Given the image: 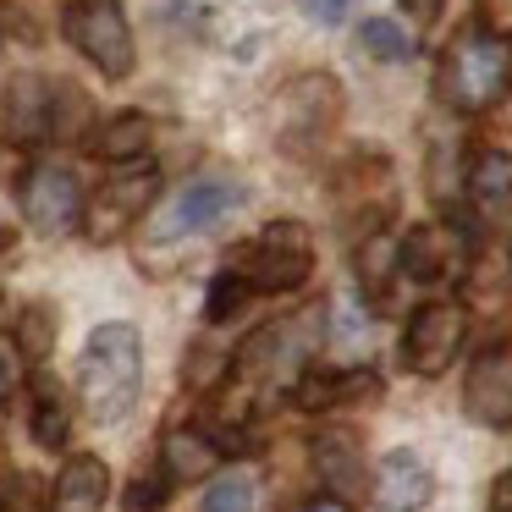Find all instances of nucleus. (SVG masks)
Masks as SVG:
<instances>
[{
    "instance_id": "29",
    "label": "nucleus",
    "mask_w": 512,
    "mask_h": 512,
    "mask_svg": "<svg viewBox=\"0 0 512 512\" xmlns=\"http://www.w3.org/2000/svg\"><path fill=\"white\" fill-rule=\"evenodd\" d=\"M441 6H446V0H402V12H408L419 28H430L435 17H441Z\"/></svg>"
},
{
    "instance_id": "27",
    "label": "nucleus",
    "mask_w": 512,
    "mask_h": 512,
    "mask_svg": "<svg viewBox=\"0 0 512 512\" xmlns=\"http://www.w3.org/2000/svg\"><path fill=\"white\" fill-rule=\"evenodd\" d=\"M303 12H309L320 28H336V23H347V12H353V0H303Z\"/></svg>"
},
{
    "instance_id": "6",
    "label": "nucleus",
    "mask_w": 512,
    "mask_h": 512,
    "mask_svg": "<svg viewBox=\"0 0 512 512\" xmlns=\"http://www.w3.org/2000/svg\"><path fill=\"white\" fill-rule=\"evenodd\" d=\"M463 342H468L463 303L430 298V303H419V309L408 314V331H402V364H408L413 375L435 380V375L452 369V358L463 353Z\"/></svg>"
},
{
    "instance_id": "18",
    "label": "nucleus",
    "mask_w": 512,
    "mask_h": 512,
    "mask_svg": "<svg viewBox=\"0 0 512 512\" xmlns=\"http://www.w3.org/2000/svg\"><path fill=\"white\" fill-rule=\"evenodd\" d=\"M314 468L336 496H358L364 490V457H358L353 435H320L314 441Z\"/></svg>"
},
{
    "instance_id": "5",
    "label": "nucleus",
    "mask_w": 512,
    "mask_h": 512,
    "mask_svg": "<svg viewBox=\"0 0 512 512\" xmlns=\"http://www.w3.org/2000/svg\"><path fill=\"white\" fill-rule=\"evenodd\" d=\"M155 193H160V166H149V160L144 166H122L83 199V237L89 243H116L155 204Z\"/></svg>"
},
{
    "instance_id": "2",
    "label": "nucleus",
    "mask_w": 512,
    "mask_h": 512,
    "mask_svg": "<svg viewBox=\"0 0 512 512\" xmlns=\"http://www.w3.org/2000/svg\"><path fill=\"white\" fill-rule=\"evenodd\" d=\"M435 89H441V100L452 105V111H463V116L490 111V105L512 89L507 34H496V28H485V23H468L463 34L446 45L441 72H435Z\"/></svg>"
},
{
    "instance_id": "22",
    "label": "nucleus",
    "mask_w": 512,
    "mask_h": 512,
    "mask_svg": "<svg viewBox=\"0 0 512 512\" xmlns=\"http://www.w3.org/2000/svg\"><path fill=\"white\" fill-rule=\"evenodd\" d=\"M358 45H364L375 61H413V50H419L391 17H369V23L358 28Z\"/></svg>"
},
{
    "instance_id": "16",
    "label": "nucleus",
    "mask_w": 512,
    "mask_h": 512,
    "mask_svg": "<svg viewBox=\"0 0 512 512\" xmlns=\"http://www.w3.org/2000/svg\"><path fill=\"white\" fill-rule=\"evenodd\" d=\"M215 441L204 430H171L166 441H160V468H166V485H199V479L215 474Z\"/></svg>"
},
{
    "instance_id": "7",
    "label": "nucleus",
    "mask_w": 512,
    "mask_h": 512,
    "mask_svg": "<svg viewBox=\"0 0 512 512\" xmlns=\"http://www.w3.org/2000/svg\"><path fill=\"white\" fill-rule=\"evenodd\" d=\"M342 116V89L325 72H303L276 100V138L281 149H314Z\"/></svg>"
},
{
    "instance_id": "12",
    "label": "nucleus",
    "mask_w": 512,
    "mask_h": 512,
    "mask_svg": "<svg viewBox=\"0 0 512 512\" xmlns=\"http://www.w3.org/2000/svg\"><path fill=\"white\" fill-rule=\"evenodd\" d=\"M369 496H375L380 512H419V507H430V496H435V474L419 452L397 446V452L380 457L375 479H369Z\"/></svg>"
},
{
    "instance_id": "23",
    "label": "nucleus",
    "mask_w": 512,
    "mask_h": 512,
    "mask_svg": "<svg viewBox=\"0 0 512 512\" xmlns=\"http://www.w3.org/2000/svg\"><path fill=\"white\" fill-rule=\"evenodd\" d=\"M204 512H254V479L248 474H221L204 490Z\"/></svg>"
},
{
    "instance_id": "25",
    "label": "nucleus",
    "mask_w": 512,
    "mask_h": 512,
    "mask_svg": "<svg viewBox=\"0 0 512 512\" xmlns=\"http://www.w3.org/2000/svg\"><path fill=\"white\" fill-rule=\"evenodd\" d=\"M50 336H56V314L50 309H28V320H23V347H28V358H45L50 353Z\"/></svg>"
},
{
    "instance_id": "14",
    "label": "nucleus",
    "mask_w": 512,
    "mask_h": 512,
    "mask_svg": "<svg viewBox=\"0 0 512 512\" xmlns=\"http://www.w3.org/2000/svg\"><path fill=\"white\" fill-rule=\"evenodd\" d=\"M67 83H39V78H17L12 94H6V122H12V138H56V100Z\"/></svg>"
},
{
    "instance_id": "13",
    "label": "nucleus",
    "mask_w": 512,
    "mask_h": 512,
    "mask_svg": "<svg viewBox=\"0 0 512 512\" xmlns=\"http://www.w3.org/2000/svg\"><path fill=\"white\" fill-rule=\"evenodd\" d=\"M369 397H380L375 369H309V375H298V386H292V402L309 408V413L342 408V402H369Z\"/></svg>"
},
{
    "instance_id": "1",
    "label": "nucleus",
    "mask_w": 512,
    "mask_h": 512,
    "mask_svg": "<svg viewBox=\"0 0 512 512\" xmlns=\"http://www.w3.org/2000/svg\"><path fill=\"white\" fill-rule=\"evenodd\" d=\"M144 391V336L127 320H105L89 331L78 358V397L94 424H122Z\"/></svg>"
},
{
    "instance_id": "4",
    "label": "nucleus",
    "mask_w": 512,
    "mask_h": 512,
    "mask_svg": "<svg viewBox=\"0 0 512 512\" xmlns=\"http://www.w3.org/2000/svg\"><path fill=\"white\" fill-rule=\"evenodd\" d=\"M61 34H67V45L111 83H122L127 72L138 67L133 28H127V12L116 0H61Z\"/></svg>"
},
{
    "instance_id": "30",
    "label": "nucleus",
    "mask_w": 512,
    "mask_h": 512,
    "mask_svg": "<svg viewBox=\"0 0 512 512\" xmlns=\"http://www.w3.org/2000/svg\"><path fill=\"white\" fill-rule=\"evenodd\" d=\"M490 512H512V468L490 485Z\"/></svg>"
},
{
    "instance_id": "3",
    "label": "nucleus",
    "mask_w": 512,
    "mask_h": 512,
    "mask_svg": "<svg viewBox=\"0 0 512 512\" xmlns=\"http://www.w3.org/2000/svg\"><path fill=\"white\" fill-rule=\"evenodd\" d=\"M226 270L248 292H298L314 270V243L303 221H270L259 237H248L226 254Z\"/></svg>"
},
{
    "instance_id": "19",
    "label": "nucleus",
    "mask_w": 512,
    "mask_h": 512,
    "mask_svg": "<svg viewBox=\"0 0 512 512\" xmlns=\"http://www.w3.org/2000/svg\"><path fill=\"white\" fill-rule=\"evenodd\" d=\"M468 193L479 204H501L512 199V149H479L468 160Z\"/></svg>"
},
{
    "instance_id": "26",
    "label": "nucleus",
    "mask_w": 512,
    "mask_h": 512,
    "mask_svg": "<svg viewBox=\"0 0 512 512\" xmlns=\"http://www.w3.org/2000/svg\"><path fill=\"white\" fill-rule=\"evenodd\" d=\"M166 496H171L166 474H160V479H138V485L127 490V512H160V507H166Z\"/></svg>"
},
{
    "instance_id": "11",
    "label": "nucleus",
    "mask_w": 512,
    "mask_h": 512,
    "mask_svg": "<svg viewBox=\"0 0 512 512\" xmlns=\"http://www.w3.org/2000/svg\"><path fill=\"white\" fill-rule=\"evenodd\" d=\"M78 210H83V188L67 166H34L23 177V215L34 221V232L45 237L67 232L78 221Z\"/></svg>"
},
{
    "instance_id": "10",
    "label": "nucleus",
    "mask_w": 512,
    "mask_h": 512,
    "mask_svg": "<svg viewBox=\"0 0 512 512\" xmlns=\"http://www.w3.org/2000/svg\"><path fill=\"white\" fill-rule=\"evenodd\" d=\"M463 408L485 430H507L512 424V342L474 358V369L463 380Z\"/></svg>"
},
{
    "instance_id": "17",
    "label": "nucleus",
    "mask_w": 512,
    "mask_h": 512,
    "mask_svg": "<svg viewBox=\"0 0 512 512\" xmlns=\"http://www.w3.org/2000/svg\"><path fill=\"white\" fill-rule=\"evenodd\" d=\"M149 138H155V127H149L144 111H122V116H105L100 133L89 138V149L100 160H116V166H127V160H144Z\"/></svg>"
},
{
    "instance_id": "24",
    "label": "nucleus",
    "mask_w": 512,
    "mask_h": 512,
    "mask_svg": "<svg viewBox=\"0 0 512 512\" xmlns=\"http://www.w3.org/2000/svg\"><path fill=\"white\" fill-rule=\"evenodd\" d=\"M248 298H254V292H248L243 281L232 276V270H221V276L210 281V292H204V314H210V320L221 325V320H232V314L243 309Z\"/></svg>"
},
{
    "instance_id": "20",
    "label": "nucleus",
    "mask_w": 512,
    "mask_h": 512,
    "mask_svg": "<svg viewBox=\"0 0 512 512\" xmlns=\"http://www.w3.org/2000/svg\"><path fill=\"white\" fill-rule=\"evenodd\" d=\"M67 435H72V408L61 402L56 386H39L34 391V441L50 446V452H61Z\"/></svg>"
},
{
    "instance_id": "28",
    "label": "nucleus",
    "mask_w": 512,
    "mask_h": 512,
    "mask_svg": "<svg viewBox=\"0 0 512 512\" xmlns=\"http://www.w3.org/2000/svg\"><path fill=\"white\" fill-rule=\"evenodd\" d=\"M17 391V353H12V342H0V402Z\"/></svg>"
},
{
    "instance_id": "8",
    "label": "nucleus",
    "mask_w": 512,
    "mask_h": 512,
    "mask_svg": "<svg viewBox=\"0 0 512 512\" xmlns=\"http://www.w3.org/2000/svg\"><path fill=\"white\" fill-rule=\"evenodd\" d=\"M397 265L408 281H424V287H435V281H457L468 265V232L457 221H419L408 226V237L397 243Z\"/></svg>"
},
{
    "instance_id": "31",
    "label": "nucleus",
    "mask_w": 512,
    "mask_h": 512,
    "mask_svg": "<svg viewBox=\"0 0 512 512\" xmlns=\"http://www.w3.org/2000/svg\"><path fill=\"white\" fill-rule=\"evenodd\" d=\"M303 512H347V507H342V501H336V496H320V501H309V507H303Z\"/></svg>"
},
{
    "instance_id": "15",
    "label": "nucleus",
    "mask_w": 512,
    "mask_h": 512,
    "mask_svg": "<svg viewBox=\"0 0 512 512\" xmlns=\"http://www.w3.org/2000/svg\"><path fill=\"white\" fill-rule=\"evenodd\" d=\"M105 496H111V468L83 452V457H67V468L56 474L50 512H105Z\"/></svg>"
},
{
    "instance_id": "9",
    "label": "nucleus",
    "mask_w": 512,
    "mask_h": 512,
    "mask_svg": "<svg viewBox=\"0 0 512 512\" xmlns=\"http://www.w3.org/2000/svg\"><path fill=\"white\" fill-rule=\"evenodd\" d=\"M237 204H243V182L204 171V177H193L188 188L171 193V204H166V215H160L155 237H193V232H204V226H215L221 215H232Z\"/></svg>"
},
{
    "instance_id": "21",
    "label": "nucleus",
    "mask_w": 512,
    "mask_h": 512,
    "mask_svg": "<svg viewBox=\"0 0 512 512\" xmlns=\"http://www.w3.org/2000/svg\"><path fill=\"white\" fill-rule=\"evenodd\" d=\"M391 265H397V243H391L386 232H369L364 237V248H358V281H364V292L369 298H386V276H391Z\"/></svg>"
}]
</instances>
